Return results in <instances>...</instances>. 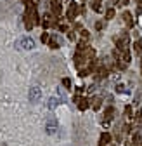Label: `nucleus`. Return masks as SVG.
I'll list each match as a JSON object with an SVG mask.
<instances>
[{"label":"nucleus","instance_id":"1","mask_svg":"<svg viewBox=\"0 0 142 146\" xmlns=\"http://www.w3.org/2000/svg\"><path fill=\"white\" fill-rule=\"evenodd\" d=\"M16 45H17V49H33L35 42L30 38V36H23V38H19L16 42Z\"/></svg>","mask_w":142,"mask_h":146},{"label":"nucleus","instance_id":"2","mask_svg":"<svg viewBox=\"0 0 142 146\" xmlns=\"http://www.w3.org/2000/svg\"><path fill=\"white\" fill-rule=\"evenodd\" d=\"M40 98H42V90L38 87H31L30 89V101L31 103H38Z\"/></svg>","mask_w":142,"mask_h":146},{"label":"nucleus","instance_id":"3","mask_svg":"<svg viewBox=\"0 0 142 146\" xmlns=\"http://www.w3.org/2000/svg\"><path fill=\"white\" fill-rule=\"evenodd\" d=\"M57 103H59L57 99H49V103H47V106H49V108H54V106H56Z\"/></svg>","mask_w":142,"mask_h":146},{"label":"nucleus","instance_id":"4","mask_svg":"<svg viewBox=\"0 0 142 146\" xmlns=\"http://www.w3.org/2000/svg\"><path fill=\"white\" fill-rule=\"evenodd\" d=\"M0 146H7V144H5V143H2V144H0Z\"/></svg>","mask_w":142,"mask_h":146},{"label":"nucleus","instance_id":"5","mask_svg":"<svg viewBox=\"0 0 142 146\" xmlns=\"http://www.w3.org/2000/svg\"><path fill=\"white\" fill-rule=\"evenodd\" d=\"M66 146H69V144H66Z\"/></svg>","mask_w":142,"mask_h":146}]
</instances>
